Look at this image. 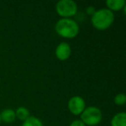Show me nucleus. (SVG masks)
Segmentation results:
<instances>
[{
  "instance_id": "nucleus-1",
  "label": "nucleus",
  "mask_w": 126,
  "mask_h": 126,
  "mask_svg": "<svg viewBox=\"0 0 126 126\" xmlns=\"http://www.w3.org/2000/svg\"><path fill=\"white\" fill-rule=\"evenodd\" d=\"M55 31L60 36L66 39L76 37L79 33V27L76 21L71 18H61L56 23Z\"/></svg>"
},
{
  "instance_id": "nucleus-2",
  "label": "nucleus",
  "mask_w": 126,
  "mask_h": 126,
  "mask_svg": "<svg viewBox=\"0 0 126 126\" xmlns=\"http://www.w3.org/2000/svg\"><path fill=\"white\" fill-rule=\"evenodd\" d=\"M115 20L113 12L108 9H100L92 16V24L98 30H105L112 25Z\"/></svg>"
},
{
  "instance_id": "nucleus-3",
  "label": "nucleus",
  "mask_w": 126,
  "mask_h": 126,
  "mask_svg": "<svg viewBox=\"0 0 126 126\" xmlns=\"http://www.w3.org/2000/svg\"><path fill=\"white\" fill-rule=\"evenodd\" d=\"M102 111L99 108L96 106L86 107L83 112L80 114V120L85 125L95 126L98 124L102 120Z\"/></svg>"
},
{
  "instance_id": "nucleus-4",
  "label": "nucleus",
  "mask_w": 126,
  "mask_h": 126,
  "mask_svg": "<svg viewBox=\"0 0 126 126\" xmlns=\"http://www.w3.org/2000/svg\"><path fill=\"white\" fill-rule=\"evenodd\" d=\"M55 10L62 18H70L77 14L78 5L73 0H61L56 4Z\"/></svg>"
},
{
  "instance_id": "nucleus-5",
  "label": "nucleus",
  "mask_w": 126,
  "mask_h": 126,
  "mask_svg": "<svg viewBox=\"0 0 126 126\" xmlns=\"http://www.w3.org/2000/svg\"><path fill=\"white\" fill-rule=\"evenodd\" d=\"M68 110L73 115H80L86 109V101L80 96H74L68 100Z\"/></svg>"
},
{
  "instance_id": "nucleus-6",
  "label": "nucleus",
  "mask_w": 126,
  "mask_h": 126,
  "mask_svg": "<svg viewBox=\"0 0 126 126\" xmlns=\"http://www.w3.org/2000/svg\"><path fill=\"white\" fill-rule=\"evenodd\" d=\"M71 47L67 42H61L55 48V56L60 61H67L71 56Z\"/></svg>"
},
{
  "instance_id": "nucleus-7",
  "label": "nucleus",
  "mask_w": 126,
  "mask_h": 126,
  "mask_svg": "<svg viewBox=\"0 0 126 126\" xmlns=\"http://www.w3.org/2000/svg\"><path fill=\"white\" fill-rule=\"evenodd\" d=\"M107 9L110 11H118L125 8L126 2L124 0H107L105 2Z\"/></svg>"
},
{
  "instance_id": "nucleus-8",
  "label": "nucleus",
  "mask_w": 126,
  "mask_h": 126,
  "mask_svg": "<svg viewBox=\"0 0 126 126\" xmlns=\"http://www.w3.org/2000/svg\"><path fill=\"white\" fill-rule=\"evenodd\" d=\"M0 117H1V121L3 122L6 123V124H11L16 119V112L13 109H4L0 113Z\"/></svg>"
},
{
  "instance_id": "nucleus-9",
  "label": "nucleus",
  "mask_w": 126,
  "mask_h": 126,
  "mask_svg": "<svg viewBox=\"0 0 126 126\" xmlns=\"http://www.w3.org/2000/svg\"><path fill=\"white\" fill-rule=\"evenodd\" d=\"M111 126H126V113L119 112L117 113L110 121Z\"/></svg>"
},
{
  "instance_id": "nucleus-10",
  "label": "nucleus",
  "mask_w": 126,
  "mask_h": 126,
  "mask_svg": "<svg viewBox=\"0 0 126 126\" xmlns=\"http://www.w3.org/2000/svg\"><path fill=\"white\" fill-rule=\"evenodd\" d=\"M15 112H16V117H17L19 120L23 121V122L30 117V110H29L28 108H26L24 106L18 107Z\"/></svg>"
},
{
  "instance_id": "nucleus-11",
  "label": "nucleus",
  "mask_w": 126,
  "mask_h": 126,
  "mask_svg": "<svg viewBox=\"0 0 126 126\" xmlns=\"http://www.w3.org/2000/svg\"><path fill=\"white\" fill-rule=\"evenodd\" d=\"M22 126H43V124L41 121V119H39L38 117L30 116L28 119H26L23 122Z\"/></svg>"
},
{
  "instance_id": "nucleus-12",
  "label": "nucleus",
  "mask_w": 126,
  "mask_h": 126,
  "mask_svg": "<svg viewBox=\"0 0 126 126\" xmlns=\"http://www.w3.org/2000/svg\"><path fill=\"white\" fill-rule=\"evenodd\" d=\"M114 103L117 105H124L126 103V95L124 93H118L114 98Z\"/></svg>"
},
{
  "instance_id": "nucleus-13",
  "label": "nucleus",
  "mask_w": 126,
  "mask_h": 126,
  "mask_svg": "<svg viewBox=\"0 0 126 126\" xmlns=\"http://www.w3.org/2000/svg\"><path fill=\"white\" fill-rule=\"evenodd\" d=\"M70 126H86V125H85V124L80 119H76V120H74L71 123Z\"/></svg>"
},
{
  "instance_id": "nucleus-14",
  "label": "nucleus",
  "mask_w": 126,
  "mask_h": 126,
  "mask_svg": "<svg viewBox=\"0 0 126 126\" xmlns=\"http://www.w3.org/2000/svg\"><path fill=\"white\" fill-rule=\"evenodd\" d=\"M95 12H96V10H95V8L93 7V6H89V7H87V9H86V13L91 16H93Z\"/></svg>"
},
{
  "instance_id": "nucleus-15",
  "label": "nucleus",
  "mask_w": 126,
  "mask_h": 126,
  "mask_svg": "<svg viewBox=\"0 0 126 126\" xmlns=\"http://www.w3.org/2000/svg\"><path fill=\"white\" fill-rule=\"evenodd\" d=\"M1 122H2V121H1V117H0V124H1Z\"/></svg>"
}]
</instances>
